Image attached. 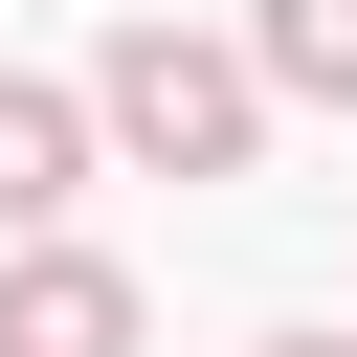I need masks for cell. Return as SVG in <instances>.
Here are the masks:
<instances>
[{
    "label": "cell",
    "mask_w": 357,
    "mask_h": 357,
    "mask_svg": "<svg viewBox=\"0 0 357 357\" xmlns=\"http://www.w3.org/2000/svg\"><path fill=\"white\" fill-rule=\"evenodd\" d=\"M89 134H112L134 178H245V156H268V67H245V45H201V22H112Z\"/></svg>",
    "instance_id": "obj_1"
},
{
    "label": "cell",
    "mask_w": 357,
    "mask_h": 357,
    "mask_svg": "<svg viewBox=\"0 0 357 357\" xmlns=\"http://www.w3.org/2000/svg\"><path fill=\"white\" fill-rule=\"evenodd\" d=\"M0 357H134V268L112 245H0Z\"/></svg>",
    "instance_id": "obj_2"
},
{
    "label": "cell",
    "mask_w": 357,
    "mask_h": 357,
    "mask_svg": "<svg viewBox=\"0 0 357 357\" xmlns=\"http://www.w3.org/2000/svg\"><path fill=\"white\" fill-rule=\"evenodd\" d=\"M67 178H89V89L0 67V245H22V223H67Z\"/></svg>",
    "instance_id": "obj_3"
},
{
    "label": "cell",
    "mask_w": 357,
    "mask_h": 357,
    "mask_svg": "<svg viewBox=\"0 0 357 357\" xmlns=\"http://www.w3.org/2000/svg\"><path fill=\"white\" fill-rule=\"evenodd\" d=\"M245 67H268V89H312V112H357V0H268V22H245Z\"/></svg>",
    "instance_id": "obj_4"
},
{
    "label": "cell",
    "mask_w": 357,
    "mask_h": 357,
    "mask_svg": "<svg viewBox=\"0 0 357 357\" xmlns=\"http://www.w3.org/2000/svg\"><path fill=\"white\" fill-rule=\"evenodd\" d=\"M245 357H357V335H245Z\"/></svg>",
    "instance_id": "obj_5"
}]
</instances>
